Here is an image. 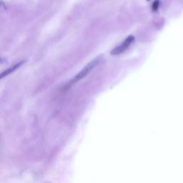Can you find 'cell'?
Listing matches in <instances>:
<instances>
[{
	"label": "cell",
	"instance_id": "1",
	"mask_svg": "<svg viewBox=\"0 0 183 183\" xmlns=\"http://www.w3.org/2000/svg\"><path fill=\"white\" fill-rule=\"evenodd\" d=\"M102 60V58L101 57H97L96 59H93V60L90 62V63H88L87 65L85 67H84L82 70L80 72H79L77 75L74 77L73 80L69 83L68 86L72 85H74V84H75L77 82L80 81V80H82V79L85 77L88 74H90L91 72L96 67L100 65Z\"/></svg>",
	"mask_w": 183,
	"mask_h": 183
},
{
	"label": "cell",
	"instance_id": "3",
	"mask_svg": "<svg viewBox=\"0 0 183 183\" xmlns=\"http://www.w3.org/2000/svg\"><path fill=\"white\" fill-rule=\"evenodd\" d=\"M23 63H24V62H22H22H19V63L16 64L15 65L12 66V67H10L9 69H8V70H7L4 71V72L2 73V75H1V78H3L4 77H5V76H7V75H8L9 74H10V73H12V72H14V70H16L17 68L19 67H20Z\"/></svg>",
	"mask_w": 183,
	"mask_h": 183
},
{
	"label": "cell",
	"instance_id": "2",
	"mask_svg": "<svg viewBox=\"0 0 183 183\" xmlns=\"http://www.w3.org/2000/svg\"><path fill=\"white\" fill-rule=\"evenodd\" d=\"M135 42V37L133 35H130L127 37V39H125L124 41L122 42V44L117 46V47L114 48L112 51H111V54L112 55H119V54H122L123 52L127 50V49L134 43Z\"/></svg>",
	"mask_w": 183,
	"mask_h": 183
}]
</instances>
